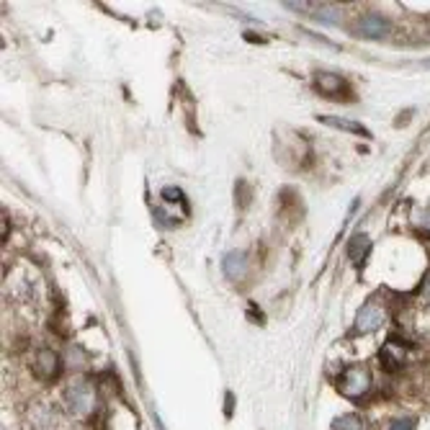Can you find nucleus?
<instances>
[{
	"mask_svg": "<svg viewBox=\"0 0 430 430\" xmlns=\"http://www.w3.org/2000/svg\"><path fill=\"white\" fill-rule=\"evenodd\" d=\"M315 88H317L322 96L327 98H338V101H351V85L346 80L335 75V72H315Z\"/></svg>",
	"mask_w": 430,
	"mask_h": 430,
	"instance_id": "7ed1b4c3",
	"label": "nucleus"
},
{
	"mask_svg": "<svg viewBox=\"0 0 430 430\" xmlns=\"http://www.w3.org/2000/svg\"><path fill=\"white\" fill-rule=\"evenodd\" d=\"M31 371H34L39 379H57L60 376V371H62V363H60V356H57L55 351H39L36 353L34 363H31Z\"/></svg>",
	"mask_w": 430,
	"mask_h": 430,
	"instance_id": "423d86ee",
	"label": "nucleus"
},
{
	"mask_svg": "<svg viewBox=\"0 0 430 430\" xmlns=\"http://www.w3.org/2000/svg\"><path fill=\"white\" fill-rule=\"evenodd\" d=\"M381 322H384V310H381L376 302H368V304H363L358 310V315H356L353 332H358V335H363V332H374L381 327Z\"/></svg>",
	"mask_w": 430,
	"mask_h": 430,
	"instance_id": "20e7f679",
	"label": "nucleus"
},
{
	"mask_svg": "<svg viewBox=\"0 0 430 430\" xmlns=\"http://www.w3.org/2000/svg\"><path fill=\"white\" fill-rule=\"evenodd\" d=\"M322 124H327V127H335V129H343V132H351V135H363L368 137V129L361 127V124H356V121H348V119H340V116H322Z\"/></svg>",
	"mask_w": 430,
	"mask_h": 430,
	"instance_id": "9d476101",
	"label": "nucleus"
},
{
	"mask_svg": "<svg viewBox=\"0 0 430 430\" xmlns=\"http://www.w3.org/2000/svg\"><path fill=\"white\" fill-rule=\"evenodd\" d=\"M425 296H428V299H430V278H428V281H425Z\"/></svg>",
	"mask_w": 430,
	"mask_h": 430,
	"instance_id": "ddd939ff",
	"label": "nucleus"
},
{
	"mask_svg": "<svg viewBox=\"0 0 430 430\" xmlns=\"http://www.w3.org/2000/svg\"><path fill=\"white\" fill-rule=\"evenodd\" d=\"M368 250H371V240H368L366 234H356V237L351 240V245H348L351 261L356 263V266H363V261H366Z\"/></svg>",
	"mask_w": 430,
	"mask_h": 430,
	"instance_id": "1a4fd4ad",
	"label": "nucleus"
},
{
	"mask_svg": "<svg viewBox=\"0 0 430 430\" xmlns=\"http://www.w3.org/2000/svg\"><path fill=\"white\" fill-rule=\"evenodd\" d=\"M356 31L361 36H368V39H379L389 31V23L379 16H363L358 23H356Z\"/></svg>",
	"mask_w": 430,
	"mask_h": 430,
	"instance_id": "0eeeda50",
	"label": "nucleus"
},
{
	"mask_svg": "<svg viewBox=\"0 0 430 430\" xmlns=\"http://www.w3.org/2000/svg\"><path fill=\"white\" fill-rule=\"evenodd\" d=\"M389 430H415V420L412 417H397L395 423L389 425Z\"/></svg>",
	"mask_w": 430,
	"mask_h": 430,
	"instance_id": "f8f14e48",
	"label": "nucleus"
},
{
	"mask_svg": "<svg viewBox=\"0 0 430 430\" xmlns=\"http://www.w3.org/2000/svg\"><path fill=\"white\" fill-rule=\"evenodd\" d=\"M404 358H407V346H404L400 338H389L387 343H384V348H381V353H379L381 366L387 368V371H397V368H402Z\"/></svg>",
	"mask_w": 430,
	"mask_h": 430,
	"instance_id": "39448f33",
	"label": "nucleus"
},
{
	"mask_svg": "<svg viewBox=\"0 0 430 430\" xmlns=\"http://www.w3.org/2000/svg\"><path fill=\"white\" fill-rule=\"evenodd\" d=\"M371 389V376L363 366H351L346 368L338 379V392L348 400H361Z\"/></svg>",
	"mask_w": 430,
	"mask_h": 430,
	"instance_id": "f03ea898",
	"label": "nucleus"
},
{
	"mask_svg": "<svg viewBox=\"0 0 430 430\" xmlns=\"http://www.w3.org/2000/svg\"><path fill=\"white\" fill-rule=\"evenodd\" d=\"M330 430H363V423L358 415H340L332 420Z\"/></svg>",
	"mask_w": 430,
	"mask_h": 430,
	"instance_id": "9b49d317",
	"label": "nucleus"
},
{
	"mask_svg": "<svg viewBox=\"0 0 430 430\" xmlns=\"http://www.w3.org/2000/svg\"><path fill=\"white\" fill-rule=\"evenodd\" d=\"M64 407L75 417H88L96 409V389L85 379H75L64 389Z\"/></svg>",
	"mask_w": 430,
	"mask_h": 430,
	"instance_id": "f257e3e1",
	"label": "nucleus"
},
{
	"mask_svg": "<svg viewBox=\"0 0 430 430\" xmlns=\"http://www.w3.org/2000/svg\"><path fill=\"white\" fill-rule=\"evenodd\" d=\"M225 273L230 281H242L247 276V255L245 253H230L225 258Z\"/></svg>",
	"mask_w": 430,
	"mask_h": 430,
	"instance_id": "6e6552de",
	"label": "nucleus"
}]
</instances>
